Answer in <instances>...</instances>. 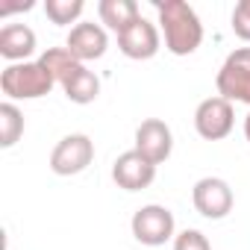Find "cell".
I'll return each mask as SVG.
<instances>
[{
    "label": "cell",
    "instance_id": "6da1fadb",
    "mask_svg": "<svg viewBox=\"0 0 250 250\" xmlns=\"http://www.w3.org/2000/svg\"><path fill=\"white\" fill-rule=\"evenodd\" d=\"M156 12H159L165 47L174 56H191L203 44V24L188 3H183V0H165V3H156Z\"/></svg>",
    "mask_w": 250,
    "mask_h": 250
},
{
    "label": "cell",
    "instance_id": "7a4b0ae2",
    "mask_svg": "<svg viewBox=\"0 0 250 250\" xmlns=\"http://www.w3.org/2000/svg\"><path fill=\"white\" fill-rule=\"evenodd\" d=\"M56 85L53 74L36 59V62H18V65H6L0 74V91L9 100H39L44 94H50V88Z\"/></svg>",
    "mask_w": 250,
    "mask_h": 250
},
{
    "label": "cell",
    "instance_id": "3957f363",
    "mask_svg": "<svg viewBox=\"0 0 250 250\" xmlns=\"http://www.w3.org/2000/svg\"><path fill=\"white\" fill-rule=\"evenodd\" d=\"M215 85H218V97L250 106V47H235L224 59Z\"/></svg>",
    "mask_w": 250,
    "mask_h": 250
},
{
    "label": "cell",
    "instance_id": "277c9868",
    "mask_svg": "<svg viewBox=\"0 0 250 250\" xmlns=\"http://www.w3.org/2000/svg\"><path fill=\"white\" fill-rule=\"evenodd\" d=\"M130 227H133L136 241H142V244H147V247H159V244L177 238V235H174V229H177L174 212H171L168 206H159V203H147V206L136 209Z\"/></svg>",
    "mask_w": 250,
    "mask_h": 250
},
{
    "label": "cell",
    "instance_id": "5b68a950",
    "mask_svg": "<svg viewBox=\"0 0 250 250\" xmlns=\"http://www.w3.org/2000/svg\"><path fill=\"white\" fill-rule=\"evenodd\" d=\"M235 127V112H232V103L224 100V97H206L197 103L194 109V130L200 139L206 142H221L232 133Z\"/></svg>",
    "mask_w": 250,
    "mask_h": 250
},
{
    "label": "cell",
    "instance_id": "8992f818",
    "mask_svg": "<svg viewBox=\"0 0 250 250\" xmlns=\"http://www.w3.org/2000/svg\"><path fill=\"white\" fill-rule=\"evenodd\" d=\"M94 162V142L85 133H71L65 136L53 153H50V171L59 177H74L83 174L88 165Z\"/></svg>",
    "mask_w": 250,
    "mask_h": 250
},
{
    "label": "cell",
    "instance_id": "52a82bcc",
    "mask_svg": "<svg viewBox=\"0 0 250 250\" xmlns=\"http://www.w3.org/2000/svg\"><path fill=\"white\" fill-rule=\"evenodd\" d=\"M191 203H194V209L203 218L221 221V218H227L232 212L235 197H232V188H229L227 180H221V177H203L191 188Z\"/></svg>",
    "mask_w": 250,
    "mask_h": 250
},
{
    "label": "cell",
    "instance_id": "ba28073f",
    "mask_svg": "<svg viewBox=\"0 0 250 250\" xmlns=\"http://www.w3.org/2000/svg\"><path fill=\"white\" fill-rule=\"evenodd\" d=\"M133 150H139L147 162L162 165L171 156V150H174V133H171V127L162 118L142 121L139 130H136V147Z\"/></svg>",
    "mask_w": 250,
    "mask_h": 250
},
{
    "label": "cell",
    "instance_id": "9c48e42d",
    "mask_svg": "<svg viewBox=\"0 0 250 250\" xmlns=\"http://www.w3.org/2000/svg\"><path fill=\"white\" fill-rule=\"evenodd\" d=\"M159 44H162L159 30L147 18H139L124 33H118V47H121V53L127 56V59H139V62L153 59L159 53Z\"/></svg>",
    "mask_w": 250,
    "mask_h": 250
},
{
    "label": "cell",
    "instance_id": "30bf717a",
    "mask_svg": "<svg viewBox=\"0 0 250 250\" xmlns=\"http://www.w3.org/2000/svg\"><path fill=\"white\" fill-rule=\"evenodd\" d=\"M112 180L118 183V188L124 191H142L156 180V165L147 162L139 150H127L121 153L112 165Z\"/></svg>",
    "mask_w": 250,
    "mask_h": 250
},
{
    "label": "cell",
    "instance_id": "8fae6325",
    "mask_svg": "<svg viewBox=\"0 0 250 250\" xmlns=\"http://www.w3.org/2000/svg\"><path fill=\"white\" fill-rule=\"evenodd\" d=\"M65 47L71 50L74 59H80V62L85 65V62H94V59H100V56L106 53L109 36H106V30H103L100 24H94V21H80L77 27H71Z\"/></svg>",
    "mask_w": 250,
    "mask_h": 250
},
{
    "label": "cell",
    "instance_id": "7c38bea8",
    "mask_svg": "<svg viewBox=\"0 0 250 250\" xmlns=\"http://www.w3.org/2000/svg\"><path fill=\"white\" fill-rule=\"evenodd\" d=\"M36 53V33L27 24H6L0 30V56L9 65L18 62H30V56Z\"/></svg>",
    "mask_w": 250,
    "mask_h": 250
},
{
    "label": "cell",
    "instance_id": "4fadbf2b",
    "mask_svg": "<svg viewBox=\"0 0 250 250\" xmlns=\"http://www.w3.org/2000/svg\"><path fill=\"white\" fill-rule=\"evenodd\" d=\"M97 15H100V24H106L115 33H124L133 21L142 18V9L136 0H100Z\"/></svg>",
    "mask_w": 250,
    "mask_h": 250
},
{
    "label": "cell",
    "instance_id": "5bb4252c",
    "mask_svg": "<svg viewBox=\"0 0 250 250\" xmlns=\"http://www.w3.org/2000/svg\"><path fill=\"white\" fill-rule=\"evenodd\" d=\"M62 91H65V97H68L71 103L85 106V103H94V100H97V94H100V80H97L94 71H88L85 65H80V68L62 83Z\"/></svg>",
    "mask_w": 250,
    "mask_h": 250
},
{
    "label": "cell",
    "instance_id": "9a60e30c",
    "mask_svg": "<svg viewBox=\"0 0 250 250\" xmlns=\"http://www.w3.org/2000/svg\"><path fill=\"white\" fill-rule=\"evenodd\" d=\"M39 62L53 74L56 85H62V83H65V80H68V77L83 65L80 59H74V56H71V50H68V47H47V50L39 56Z\"/></svg>",
    "mask_w": 250,
    "mask_h": 250
},
{
    "label": "cell",
    "instance_id": "2e32d148",
    "mask_svg": "<svg viewBox=\"0 0 250 250\" xmlns=\"http://www.w3.org/2000/svg\"><path fill=\"white\" fill-rule=\"evenodd\" d=\"M21 136H24V112L12 100L0 103V147H15Z\"/></svg>",
    "mask_w": 250,
    "mask_h": 250
},
{
    "label": "cell",
    "instance_id": "e0dca14e",
    "mask_svg": "<svg viewBox=\"0 0 250 250\" xmlns=\"http://www.w3.org/2000/svg\"><path fill=\"white\" fill-rule=\"evenodd\" d=\"M44 12L59 27H68V24L77 27L80 15L85 12V3H83V0H44Z\"/></svg>",
    "mask_w": 250,
    "mask_h": 250
},
{
    "label": "cell",
    "instance_id": "ac0fdd59",
    "mask_svg": "<svg viewBox=\"0 0 250 250\" xmlns=\"http://www.w3.org/2000/svg\"><path fill=\"white\" fill-rule=\"evenodd\" d=\"M229 21H232V33L250 44V0H238Z\"/></svg>",
    "mask_w": 250,
    "mask_h": 250
},
{
    "label": "cell",
    "instance_id": "d6986e66",
    "mask_svg": "<svg viewBox=\"0 0 250 250\" xmlns=\"http://www.w3.org/2000/svg\"><path fill=\"white\" fill-rule=\"evenodd\" d=\"M174 250H212V244L200 229H183L174 238Z\"/></svg>",
    "mask_w": 250,
    "mask_h": 250
},
{
    "label": "cell",
    "instance_id": "ffe728a7",
    "mask_svg": "<svg viewBox=\"0 0 250 250\" xmlns=\"http://www.w3.org/2000/svg\"><path fill=\"white\" fill-rule=\"evenodd\" d=\"M27 9H33V0L30 3H0V18H6L12 12H27Z\"/></svg>",
    "mask_w": 250,
    "mask_h": 250
},
{
    "label": "cell",
    "instance_id": "44dd1931",
    "mask_svg": "<svg viewBox=\"0 0 250 250\" xmlns=\"http://www.w3.org/2000/svg\"><path fill=\"white\" fill-rule=\"evenodd\" d=\"M244 139L250 142V112H247V118H244Z\"/></svg>",
    "mask_w": 250,
    "mask_h": 250
}]
</instances>
